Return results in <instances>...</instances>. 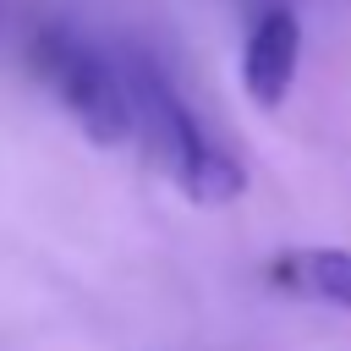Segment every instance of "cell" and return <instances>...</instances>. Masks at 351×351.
Listing matches in <instances>:
<instances>
[{"label":"cell","instance_id":"6da1fadb","mask_svg":"<svg viewBox=\"0 0 351 351\" xmlns=\"http://www.w3.org/2000/svg\"><path fill=\"white\" fill-rule=\"evenodd\" d=\"M126 66V99H132V137L143 143V154L165 170V181L203 208L236 203L247 192V170L241 159L208 132V121L186 104V93L159 71V60L148 55H121Z\"/></svg>","mask_w":351,"mask_h":351},{"label":"cell","instance_id":"7a4b0ae2","mask_svg":"<svg viewBox=\"0 0 351 351\" xmlns=\"http://www.w3.org/2000/svg\"><path fill=\"white\" fill-rule=\"evenodd\" d=\"M27 71L88 132V143H99V148L132 143V99H126L121 55H110L71 22H38L27 33Z\"/></svg>","mask_w":351,"mask_h":351},{"label":"cell","instance_id":"3957f363","mask_svg":"<svg viewBox=\"0 0 351 351\" xmlns=\"http://www.w3.org/2000/svg\"><path fill=\"white\" fill-rule=\"evenodd\" d=\"M296 66H302V22L285 5H269L241 44V88L258 110H280L296 88Z\"/></svg>","mask_w":351,"mask_h":351},{"label":"cell","instance_id":"277c9868","mask_svg":"<svg viewBox=\"0 0 351 351\" xmlns=\"http://www.w3.org/2000/svg\"><path fill=\"white\" fill-rule=\"evenodd\" d=\"M263 280L280 296L351 313V247H291V252H274Z\"/></svg>","mask_w":351,"mask_h":351}]
</instances>
